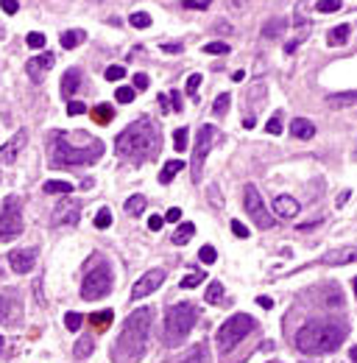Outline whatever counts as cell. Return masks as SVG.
I'll list each match as a JSON object with an SVG mask.
<instances>
[{"mask_svg":"<svg viewBox=\"0 0 357 363\" xmlns=\"http://www.w3.org/2000/svg\"><path fill=\"white\" fill-rule=\"evenodd\" d=\"M195 322H198L195 305H190V302L173 305L168 310V316H165V344L168 346H179L190 335V330L195 327Z\"/></svg>","mask_w":357,"mask_h":363,"instance_id":"cell-5","label":"cell"},{"mask_svg":"<svg viewBox=\"0 0 357 363\" xmlns=\"http://www.w3.org/2000/svg\"><path fill=\"white\" fill-rule=\"evenodd\" d=\"M90 322H93L95 330H106V327L115 322V313H112V310H98V313L90 316Z\"/></svg>","mask_w":357,"mask_h":363,"instance_id":"cell-21","label":"cell"},{"mask_svg":"<svg viewBox=\"0 0 357 363\" xmlns=\"http://www.w3.org/2000/svg\"><path fill=\"white\" fill-rule=\"evenodd\" d=\"M257 327V322L249 316V313H235L229 322H224L221 324V330H218V335H215V341H218V352L221 355H226V352H232L251 330Z\"/></svg>","mask_w":357,"mask_h":363,"instance_id":"cell-6","label":"cell"},{"mask_svg":"<svg viewBox=\"0 0 357 363\" xmlns=\"http://www.w3.org/2000/svg\"><path fill=\"white\" fill-rule=\"evenodd\" d=\"M201 357H204V349H201V346H195V349H193L184 360H179V363H201Z\"/></svg>","mask_w":357,"mask_h":363,"instance_id":"cell-43","label":"cell"},{"mask_svg":"<svg viewBox=\"0 0 357 363\" xmlns=\"http://www.w3.org/2000/svg\"><path fill=\"white\" fill-rule=\"evenodd\" d=\"M198 87H201V76H198V73H193V76L187 79V93H190V95H195V90H198Z\"/></svg>","mask_w":357,"mask_h":363,"instance_id":"cell-44","label":"cell"},{"mask_svg":"<svg viewBox=\"0 0 357 363\" xmlns=\"http://www.w3.org/2000/svg\"><path fill=\"white\" fill-rule=\"evenodd\" d=\"M53 62H56V59H53L50 53H42V56H37V59H31L26 70H28V76H31L34 82H39V79H42V73H48V70L53 67Z\"/></svg>","mask_w":357,"mask_h":363,"instance_id":"cell-15","label":"cell"},{"mask_svg":"<svg viewBox=\"0 0 357 363\" xmlns=\"http://www.w3.org/2000/svg\"><path fill=\"white\" fill-rule=\"evenodd\" d=\"M67 112H70V115H81V112H87V106H84L81 101H70V104H67Z\"/></svg>","mask_w":357,"mask_h":363,"instance_id":"cell-46","label":"cell"},{"mask_svg":"<svg viewBox=\"0 0 357 363\" xmlns=\"http://www.w3.org/2000/svg\"><path fill=\"white\" fill-rule=\"evenodd\" d=\"M204 277H206L204 271H198V274H187V277L182 279V288H195L198 282H204Z\"/></svg>","mask_w":357,"mask_h":363,"instance_id":"cell-39","label":"cell"},{"mask_svg":"<svg viewBox=\"0 0 357 363\" xmlns=\"http://www.w3.org/2000/svg\"><path fill=\"white\" fill-rule=\"evenodd\" d=\"M162 224H165V221H162L160 215H151V218H148V230H151V232H160V230H162Z\"/></svg>","mask_w":357,"mask_h":363,"instance_id":"cell-48","label":"cell"},{"mask_svg":"<svg viewBox=\"0 0 357 363\" xmlns=\"http://www.w3.org/2000/svg\"><path fill=\"white\" fill-rule=\"evenodd\" d=\"M115 149L123 160L139 165V162H148L160 154V129L151 118H139L131 126H126L117 140H115Z\"/></svg>","mask_w":357,"mask_h":363,"instance_id":"cell-1","label":"cell"},{"mask_svg":"<svg viewBox=\"0 0 357 363\" xmlns=\"http://www.w3.org/2000/svg\"><path fill=\"white\" fill-rule=\"evenodd\" d=\"M209 3H212V0H184L182 9H187V12H201V9H206Z\"/></svg>","mask_w":357,"mask_h":363,"instance_id":"cell-36","label":"cell"},{"mask_svg":"<svg viewBox=\"0 0 357 363\" xmlns=\"http://www.w3.org/2000/svg\"><path fill=\"white\" fill-rule=\"evenodd\" d=\"M257 305L265 308V310H271V308H273V299H271V297H257Z\"/></svg>","mask_w":357,"mask_h":363,"instance_id":"cell-52","label":"cell"},{"mask_svg":"<svg viewBox=\"0 0 357 363\" xmlns=\"http://www.w3.org/2000/svg\"><path fill=\"white\" fill-rule=\"evenodd\" d=\"M104 76H106V82H120V79L126 76V70H123L120 64H112V67H106Z\"/></svg>","mask_w":357,"mask_h":363,"instance_id":"cell-35","label":"cell"},{"mask_svg":"<svg viewBox=\"0 0 357 363\" xmlns=\"http://www.w3.org/2000/svg\"><path fill=\"white\" fill-rule=\"evenodd\" d=\"M273 210L279 218H293V215H299V201L293 196H279L273 201Z\"/></svg>","mask_w":357,"mask_h":363,"instance_id":"cell-16","label":"cell"},{"mask_svg":"<svg viewBox=\"0 0 357 363\" xmlns=\"http://www.w3.org/2000/svg\"><path fill=\"white\" fill-rule=\"evenodd\" d=\"M81 322H84V316H81V313H67V316H64V324H67V330H70V333H76V330L81 327Z\"/></svg>","mask_w":357,"mask_h":363,"instance_id":"cell-32","label":"cell"},{"mask_svg":"<svg viewBox=\"0 0 357 363\" xmlns=\"http://www.w3.org/2000/svg\"><path fill=\"white\" fill-rule=\"evenodd\" d=\"M182 168H184V162H182V160H171V162H165V168H162V174H160V182H162V185L173 182V176H176Z\"/></svg>","mask_w":357,"mask_h":363,"instance_id":"cell-20","label":"cell"},{"mask_svg":"<svg viewBox=\"0 0 357 363\" xmlns=\"http://www.w3.org/2000/svg\"><path fill=\"white\" fill-rule=\"evenodd\" d=\"M221 299H224V285H221V282H212L209 290H206V302H209V305H218Z\"/></svg>","mask_w":357,"mask_h":363,"instance_id":"cell-26","label":"cell"},{"mask_svg":"<svg viewBox=\"0 0 357 363\" xmlns=\"http://www.w3.org/2000/svg\"><path fill=\"white\" fill-rule=\"evenodd\" d=\"M9 263H12V268H15L17 274H28V271L34 268V263H37V252H34V249L12 252V254H9Z\"/></svg>","mask_w":357,"mask_h":363,"instance_id":"cell-12","label":"cell"},{"mask_svg":"<svg viewBox=\"0 0 357 363\" xmlns=\"http://www.w3.org/2000/svg\"><path fill=\"white\" fill-rule=\"evenodd\" d=\"M316 9L321 15H329V12H340V0H318Z\"/></svg>","mask_w":357,"mask_h":363,"instance_id":"cell-29","label":"cell"},{"mask_svg":"<svg viewBox=\"0 0 357 363\" xmlns=\"http://www.w3.org/2000/svg\"><path fill=\"white\" fill-rule=\"evenodd\" d=\"M0 352H3V335H0Z\"/></svg>","mask_w":357,"mask_h":363,"instance_id":"cell-54","label":"cell"},{"mask_svg":"<svg viewBox=\"0 0 357 363\" xmlns=\"http://www.w3.org/2000/svg\"><path fill=\"white\" fill-rule=\"evenodd\" d=\"M162 282H165V271H162V268H154V271H148V274H142V277L134 282V288H131V302L146 299L148 294H154V290H157Z\"/></svg>","mask_w":357,"mask_h":363,"instance_id":"cell-11","label":"cell"},{"mask_svg":"<svg viewBox=\"0 0 357 363\" xmlns=\"http://www.w3.org/2000/svg\"><path fill=\"white\" fill-rule=\"evenodd\" d=\"M204 53L221 56V53H229V45H226V42H209V45H204Z\"/></svg>","mask_w":357,"mask_h":363,"instance_id":"cell-34","label":"cell"},{"mask_svg":"<svg viewBox=\"0 0 357 363\" xmlns=\"http://www.w3.org/2000/svg\"><path fill=\"white\" fill-rule=\"evenodd\" d=\"M198 257H201V263H215L218 260V252L215 249H212V246H201V252H198Z\"/></svg>","mask_w":357,"mask_h":363,"instance_id":"cell-37","label":"cell"},{"mask_svg":"<svg viewBox=\"0 0 357 363\" xmlns=\"http://www.w3.org/2000/svg\"><path fill=\"white\" fill-rule=\"evenodd\" d=\"M346 338V327L343 324H332V322H307L299 333H296V346L305 355H324V352H335Z\"/></svg>","mask_w":357,"mask_h":363,"instance_id":"cell-3","label":"cell"},{"mask_svg":"<svg viewBox=\"0 0 357 363\" xmlns=\"http://www.w3.org/2000/svg\"><path fill=\"white\" fill-rule=\"evenodd\" d=\"M26 140H28V131H17V134L3 145V149H0V160H3V162H15V160H17V151H23Z\"/></svg>","mask_w":357,"mask_h":363,"instance_id":"cell-13","label":"cell"},{"mask_svg":"<svg viewBox=\"0 0 357 363\" xmlns=\"http://www.w3.org/2000/svg\"><path fill=\"white\" fill-rule=\"evenodd\" d=\"M56 224H76L79 221V204L76 201H64L56 207V215H53Z\"/></svg>","mask_w":357,"mask_h":363,"instance_id":"cell-14","label":"cell"},{"mask_svg":"<svg viewBox=\"0 0 357 363\" xmlns=\"http://www.w3.org/2000/svg\"><path fill=\"white\" fill-rule=\"evenodd\" d=\"M215 140H218V129H215V126L206 123V126L198 129V140H195V149H193V182L201 179V174H204V160H206V154L212 151Z\"/></svg>","mask_w":357,"mask_h":363,"instance_id":"cell-9","label":"cell"},{"mask_svg":"<svg viewBox=\"0 0 357 363\" xmlns=\"http://www.w3.org/2000/svg\"><path fill=\"white\" fill-rule=\"evenodd\" d=\"M45 193H73V185L70 182H59V179H53V182H45Z\"/></svg>","mask_w":357,"mask_h":363,"instance_id":"cell-25","label":"cell"},{"mask_svg":"<svg viewBox=\"0 0 357 363\" xmlns=\"http://www.w3.org/2000/svg\"><path fill=\"white\" fill-rule=\"evenodd\" d=\"M291 134L299 137V140H310L316 134V126L310 120H305V118H296V120H291Z\"/></svg>","mask_w":357,"mask_h":363,"instance_id":"cell-18","label":"cell"},{"mask_svg":"<svg viewBox=\"0 0 357 363\" xmlns=\"http://www.w3.org/2000/svg\"><path fill=\"white\" fill-rule=\"evenodd\" d=\"M93 352V341L90 338H81L79 344H76V357H84V355H90Z\"/></svg>","mask_w":357,"mask_h":363,"instance_id":"cell-40","label":"cell"},{"mask_svg":"<svg viewBox=\"0 0 357 363\" xmlns=\"http://www.w3.org/2000/svg\"><path fill=\"white\" fill-rule=\"evenodd\" d=\"M162 50L165 53H182L184 48H182V42H176V45H162Z\"/></svg>","mask_w":357,"mask_h":363,"instance_id":"cell-53","label":"cell"},{"mask_svg":"<svg viewBox=\"0 0 357 363\" xmlns=\"http://www.w3.org/2000/svg\"><path fill=\"white\" fill-rule=\"evenodd\" d=\"M104 154V142L101 140H87V145L76 149L73 142H67L64 134L53 137V151H50V165L53 168H76V165H90Z\"/></svg>","mask_w":357,"mask_h":363,"instance_id":"cell-4","label":"cell"},{"mask_svg":"<svg viewBox=\"0 0 357 363\" xmlns=\"http://www.w3.org/2000/svg\"><path fill=\"white\" fill-rule=\"evenodd\" d=\"M23 232V212H20V201L15 196H9L3 201V212H0V243H9Z\"/></svg>","mask_w":357,"mask_h":363,"instance_id":"cell-8","label":"cell"},{"mask_svg":"<svg viewBox=\"0 0 357 363\" xmlns=\"http://www.w3.org/2000/svg\"><path fill=\"white\" fill-rule=\"evenodd\" d=\"M84 42V31H64L61 34V48H76Z\"/></svg>","mask_w":357,"mask_h":363,"instance_id":"cell-23","label":"cell"},{"mask_svg":"<svg viewBox=\"0 0 357 363\" xmlns=\"http://www.w3.org/2000/svg\"><path fill=\"white\" fill-rule=\"evenodd\" d=\"M115 98H117L120 104H131L137 95H134V90H131V87H120V90L115 93Z\"/></svg>","mask_w":357,"mask_h":363,"instance_id":"cell-38","label":"cell"},{"mask_svg":"<svg viewBox=\"0 0 357 363\" xmlns=\"http://www.w3.org/2000/svg\"><path fill=\"white\" fill-rule=\"evenodd\" d=\"M142 210H146V196H131L126 201V212L128 215H142Z\"/></svg>","mask_w":357,"mask_h":363,"instance_id":"cell-24","label":"cell"},{"mask_svg":"<svg viewBox=\"0 0 357 363\" xmlns=\"http://www.w3.org/2000/svg\"><path fill=\"white\" fill-rule=\"evenodd\" d=\"M134 87H137V90H146V87H148V76H146V73L134 76Z\"/></svg>","mask_w":357,"mask_h":363,"instance_id":"cell-49","label":"cell"},{"mask_svg":"<svg viewBox=\"0 0 357 363\" xmlns=\"http://www.w3.org/2000/svg\"><path fill=\"white\" fill-rule=\"evenodd\" d=\"M109 288H112V271H109V266L101 263L93 271H87L84 285H81V297L87 302H98V299H104L109 294Z\"/></svg>","mask_w":357,"mask_h":363,"instance_id":"cell-7","label":"cell"},{"mask_svg":"<svg viewBox=\"0 0 357 363\" xmlns=\"http://www.w3.org/2000/svg\"><path fill=\"white\" fill-rule=\"evenodd\" d=\"M229 93H221L218 98H215V104H212V112H215V115H226L229 112Z\"/></svg>","mask_w":357,"mask_h":363,"instance_id":"cell-28","label":"cell"},{"mask_svg":"<svg viewBox=\"0 0 357 363\" xmlns=\"http://www.w3.org/2000/svg\"><path fill=\"white\" fill-rule=\"evenodd\" d=\"M243 204H246V212L251 215V221H254L260 230H271V227H273V215L265 210V201L260 198V193H257L254 185H246V190H243Z\"/></svg>","mask_w":357,"mask_h":363,"instance_id":"cell-10","label":"cell"},{"mask_svg":"<svg viewBox=\"0 0 357 363\" xmlns=\"http://www.w3.org/2000/svg\"><path fill=\"white\" fill-rule=\"evenodd\" d=\"M173 149H176V151H184V149H187V129H176V131H173Z\"/></svg>","mask_w":357,"mask_h":363,"instance_id":"cell-31","label":"cell"},{"mask_svg":"<svg viewBox=\"0 0 357 363\" xmlns=\"http://www.w3.org/2000/svg\"><path fill=\"white\" fill-rule=\"evenodd\" d=\"M79 84H81L79 70H76V67H73V70H67V73H64V79H61V95H64V98H73V93L79 90Z\"/></svg>","mask_w":357,"mask_h":363,"instance_id":"cell-17","label":"cell"},{"mask_svg":"<svg viewBox=\"0 0 357 363\" xmlns=\"http://www.w3.org/2000/svg\"><path fill=\"white\" fill-rule=\"evenodd\" d=\"M131 26H134V28H148V26H151V17H148L146 12H134V15H131Z\"/></svg>","mask_w":357,"mask_h":363,"instance_id":"cell-33","label":"cell"},{"mask_svg":"<svg viewBox=\"0 0 357 363\" xmlns=\"http://www.w3.org/2000/svg\"><path fill=\"white\" fill-rule=\"evenodd\" d=\"M179 218H182V210H179V207H171V210H168V215L162 218V221H171V224H176Z\"/></svg>","mask_w":357,"mask_h":363,"instance_id":"cell-47","label":"cell"},{"mask_svg":"<svg viewBox=\"0 0 357 363\" xmlns=\"http://www.w3.org/2000/svg\"><path fill=\"white\" fill-rule=\"evenodd\" d=\"M151 322H154L151 308H139L126 319V324L120 330V338L112 349L115 363H137L142 355H146L148 335H151Z\"/></svg>","mask_w":357,"mask_h":363,"instance_id":"cell-2","label":"cell"},{"mask_svg":"<svg viewBox=\"0 0 357 363\" xmlns=\"http://www.w3.org/2000/svg\"><path fill=\"white\" fill-rule=\"evenodd\" d=\"M265 131H268V134H282V123H279V115H273V118L268 120Z\"/></svg>","mask_w":357,"mask_h":363,"instance_id":"cell-42","label":"cell"},{"mask_svg":"<svg viewBox=\"0 0 357 363\" xmlns=\"http://www.w3.org/2000/svg\"><path fill=\"white\" fill-rule=\"evenodd\" d=\"M6 319H9V302L0 297V322H6Z\"/></svg>","mask_w":357,"mask_h":363,"instance_id":"cell-51","label":"cell"},{"mask_svg":"<svg viewBox=\"0 0 357 363\" xmlns=\"http://www.w3.org/2000/svg\"><path fill=\"white\" fill-rule=\"evenodd\" d=\"M193 232H195V227H193V224H182V227L173 232V243H176V246H184V243L193 238Z\"/></svg>","mask_w":357,"mask_h":363,"instance_id":"cell-22","label":"cell"},{"mask_svg":"<svg viewBox=\"0 0 357 363\" xmlns=\"http://www.w3.org/2000/svg\"><path fill=\"white\" fill-rule=\"evenodd\" d=\"M349 26H338V28H332V34H329V45H343L346 39H349Z\"/></svg>","mask_w":357,"mask_h":363,"instance_id":"cell-27","label":"cell"},{"mask_svg":"<svg viewBox=\"0 0 357 363\" xmlns=\"http://www.w3.org/2000/svg\"><path fill=\"white\" fill-rule=\"evenodd\" d=\"M0 6H3L6 15H17V9H20L17 0H0Z\"/></svg>","mask_w":357,"mask_h":363,"instance_id":"cell-45","label":"cell"},{"mask_svg":"<svg viewBox=\"0 0 357 363\" xmlns=\"http://www.w3.org/2000/svg\"><path fill=\"white\" fill-rule=\"evenodd\" d=\"M95 227L98 230H106V227H112V212L104 207V210H98V215H95Z\"/></svg>","mask_w":357,"mask_h":363,"instance_id":"cell-30","label":"cell"},{"mask_svg":"<svg viewBox=\"0 0 357 363\" xmlns=\"http://www.w3.org/2000/svg\"><path fill=\"white\" fill-rule=\"evenodd\" d=\"M232 232H235L238 238H249V230H246L240 221H232Z\"/></svg>","mask_w":357,"mask_h":363,"instance_id":"cell-50","label":"cell"},{"mask_svg":"<svg viewBox=\"0 0 357 363\" xmlns=\"http://www.w3.org/2000/svg\"><path fill=\"white\" fill-rule=\"evenodd\" d=\"M45 42H48L45 34H37V31L28 34V48H45Z\"/></svg>","mask_w":357,"mask_h":363,"instance_id":"cell-41","label":"cell"},{"mask_svg":"<svg viewBox=\"0 0 357 363\" xmlns=\"http://www.w3.org/2000/svg\"><path fill=\"white\" fill-rule=\"evenodd\" d=\"M112 118H115V109H112L109 104H98V106L93 109V120H95V123H101V126L112 123Z\"/></svg>","mask_w":357,"mask_h":363,"instance_id":"cell-19","label":"cell"}]
</instances>
